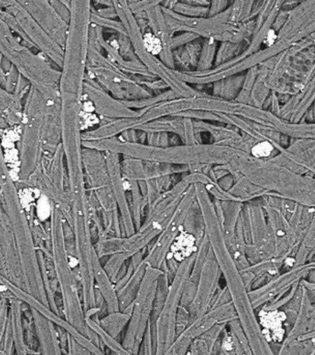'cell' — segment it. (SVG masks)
<instances>
[{
	"label": "cell",
	"instance_id": "cell-1",
	"mask_svg": "<svg viewBox=\"0 0 315 355\" xmlns=\"http://www.w3.org/2000/svg\"><path fill=\"white\" fill-rule=\"evenodd\" d=\"M197 204L199 205L205 223V232L216 261L225 279V286L231 295L238 320L241 322L250 345L253 355L273 354L257 322L256 311L251 306L248 291L241 279L239 269L228 249L227 243L219 224L214 205L206 194L205 188L196 189Z\"/></svg>",
	"mask_w": 315,
	"mask_h": 355
},
{
	"label": "cell",
	"instance_id": "cell-2",
	"mask_svg": "<svg viewBox=\"0 0 315 355\" xmlns=\"http://www.w3.org/2000/svg\"><path fill=\"white\" fill-rule=\"evenodd\" d=\"M65 222L58 206L52 202V211L49 222L51 264L58 286L60 312L63 318L69 324L78 329L82 335L90 338L103 351L97 335L89 329L85 322L80 281L78 272L73 265V259L67 249Z\"/></svg>",
	"mask_w": 315,
	"mask_h": 355
},
{
	"label": "cell",
	"instance_id": "cell-3",
	"mask_svg": "<svg viewBox=\"0 0 315 355\" xmlns=\"http://www.w3.org/2000/svg\"><path fill=\"white\" fill-rule=\"evenodd\" d=\"M71 20L60 69V97L81 101L83 87L87 77L89 28L91 1H69Z\"/></svg>",
	"mask_w": 315,
	"mask_h": 355
},
{
	"label": "cell",
	"instance_id": "cell-4",
	"mask_svg": "<svg viewBox=\"0 0 315 355\" xmlns=\"http://www.w3.org/2000/svg\"><path fill=\"white\" fill-rule=\"evenodd\" d=\"M0 51L10 60L15 68L31 87L42 95L47 105L60 101V71L43 53L15 39L9 27L0 18Z\"/></svg>",
	"mask_w": 315,
	"mask_h": 355
},
{
	"label": "cell",
	"instance_id": "cell-5",
	"mask_svg": "<svg viewBox=\"0 0 315 355\" xmlns=\"http://www.w3.org/2000/svg\"><path fill=\"white\" fill-rule=\"evenodd\" d=\"M189 182L177 184L173 189L167 190L158 196L146 210L141 227L132 236L123 237L120 252L129 257L147 248L155 237L167 226L175 210L179 205Z\"/></svg>",
	"mask_w": 315,
	"mask_h": 355
},
{
	"label": "cell",
	"instance_id": "cell-6",
	"mask_svg": "<svg viewBox=\"0 0 315 355\" xmlns=\"http://www.w3.org/2000/svg\"><path fill=\"white\" fill-rule=\"evenodd\" d=\"M82 158L85 182L100 205L104 230L110 236H119L122 231L120 215L103 152L83 147Z\"/></svg>",
	"mask_w": 315,
	"mask_h": 355
},
{
	"label": "cell",
	"instance_id": "cell-7",
	"mask_svg": "<svg viewBox=\"0 0 315 355\" xmlns=\"http://www.w3.org/2000/svg\"><path fill=\"white\" fill-rule=\"evenodd\" d=\"M46 103L42 95L31 87L28 92L21 123L20 171L18 183L24 182L34 172L42 158V123Z\"/></svg>",
	"mask_w": 315,
	"mask_h": 355
},
{
	"label": "cell",
	"instance_id": "cell-8",
	"mask_svg": "<svg viewBox=\"0 0 315 355\" xmlns=\"http://www.w3.org/2000/svg\"><path fill=\"white\" fill-rule=\"evenodd\" d=\"M196 253L180 263L176 274L169 285L167 296L152 332L153 350L155 355H164L176 338L175 322L178 309L180 305L187 279L192 270Z\"/></svg>",
	"mask_w": 315,
	"mask_h": 355
},
{
	"label": "cell",
	"instance_id": "cell-9",
	"mask_svg": "<svg viewBox=\"0 0 315 355\" xmlns=\"http://www.w3.org/2000/svg\"><path fill=\"white\" fill-rule=\"evenodd\" d=\"M163 270L148 266L141 286L132 302V312L122 343L129 354H138L146 329L151 323L158 281Z\"/></svg>",
	"mask_w": 315,
	"mask_h": 355
},
{
	"label": "cell",
	"instance_id": "cell-10",
	"mask_svg": "<svg viewBox=\"0 0 315 355\" xmlns=\"http://www.w3.org/2000/svg\"><path fill=\"white\" fill-rule=\"evenodd\" d=\"M18 184L21 185L20 188L28 187L37 189L58 207L65 205L69 198V193L62 144L55 154L50 157L42 155L34 172L24 182Z\"/></svg>",
	"mask_w": 315,
	"mask_h": 355
},
{
	"label": "cell",
	"instance_id": "cell-11",
	"mask_svg": "<svg viewBox=\"0 0 315 355\" xmlns=\"http://www.w3.org/2000/svg\"><path fill=\"white\" fill-rule=\"evenodd\" d=\"M245 255L250 265L275 257V244L260 204L244 205L240 214Z\"/></svg>",
	"mask_w": 315,
	"mask_h": 355
},
{
	"label": "cell",
	"instance_id": "cell-12",
	"mask_svg": "<svg viewBox=\"0 0 315 355\" xmlns=\"http://www.w3.org/2000/svg\"><path fill=\"white\" fill-rule=\"evenodd\" d=\"M0 6L6 8V12L15 18L31 46L46 56L60 71L65 55L63 49L38 26L20 2H0Z\"/></svg>",
	"mask_w": 315,
	"mask_h": 355
},
{
	"label": "cell",
	"instance_id": "cell-13",
	"mask_svg": "<svg viewBox=\"0 0 315 355\" xmlns=\"http://www.w3.org/2000/svg\"><path fill=\"white\" fill-rule=\"evenodd\" d=\"M194 199L195 196L192 192H186L183 196L167 226L148 246L147 253L143 259L146 265L151 268H161L162 265L167 261L171 244L182 228L184 220L195 202Z\"/></svg>",
	"mask_w": 315,
	"mask_h": 355
},
{
	"label": "cell",
	"instance_id": "cell-14",
	"mask_svg": "<svg viewBox=\"0 0 315 355\" xmlns=\"http://www.w3.org/2000/svg\"><path fill=\"white\" fill-rule=\"evenodd\" d=\"M235 319H238V316L232 301L221 306L212 307L202 316L191 322L185 331L177 336L165 355L187 354L191 342L194 339L199 337L218 323H228Z\"/></svg>",
	"mask_w": 315,
	"mask_h": 355
},
{
	"label": "cell",
	"instance_id": "cell-15",
	"mask_svg": "<svg viewBox=\"0 0 315 355\" xmlns=\"http://www.w3.org/2000/svg\"><path fill=\"white\" fill-rule=\"evenodd\" d=\"M314 269V261L295 266L275 275L265 284L248 291L253 309L256 311L270 301L280 299L287 293L295 284L298 283L302 279L307 278V275Z\"/></svg>",
	"mask_w": 315,
	"mask_h": 355
},
{
	"label": "cell",
	"instance_id": "cell-16",
	"mask_svg": "<svg viewBox=\"0 0 315 355\" xmlns=\"http://www.w3.org/2000/svg\"><path fill=\"white\" fill-rule=\"evenodd\" d=\"M221 277V272L219 270L212 250L210 247L201 272H200L195 297L190 305L187 306L190 313L191 322L195 321L211 309L213 297L221 288L219 284Z\"/></svg>",
	"mask_w": 315,
	"mask_h": 355
},
{
	"label": "cell",
	"instance_id": "cell-17",
	"mask_svg": "<svg viewBox=\"0 0 315 355\" xmlns=\"http://www.w3.org/2000/svg\"><path fill=\"white\" fill-rule=\"evenodd\" d=\"M20 4L37 22L38 26L62 49H65L69 24L60 17L58 12L46 0L22 1Z\"/></svg>",
	"mask_w": 315,
	"mask_h": 355
},
{
	"label": "cell",
	"instance_id": "cell-18",
	"mask_svg": "<svg viewBox=\"0 0 315 355\" xmlns=\"http://www.w3.org/2000/svg\"><path fill=\"white\" fill-rule=\"evenodd\" d=\"M103 155L108 171H109L114 198L119 208L124 234L126 237L132 236L135 232V227L130 214L127 193L124 187V178L120 167V155L110 151H104Z\"/></svg>",
	"mask_w": 315,
	"mask_h": 355
},
{
	"label": "cell",
	"instance_id": "cell-19",
	"mask_svg": "<svg viewBox=\"0 0 315 355\" xmlns=\"http://www.w3.org/2000/svg\"><path fill=\"white\" fill-rule=\"evenodd\" d=\"M147 250L148 247L130 257L129 261H127L125 275L114 284L120 311L126 309L132 304L138 293L139 286H141L146 269L148 268L143 261L146 253H147Z\"/></svg>",
	"mask_w": 315,
	"mask_h": 355
},
{
	"label": "cell",
	"instance_id": "cell-20",
	"mask_svg": "<svg viewBox=\"0 0 315 355\" xmlns=\"http://www.w3.org/2000/svg\"><path fill=\"white\" fill-rule=\"evenodd\" d=\"M121 173L126 180L147 182L149 180L171 175L175 173L173 166L158 162L144 161L126 157L120 164Z\"/></svg>",
	"mask_w": 315,
	"mask_h": 355
},
{
	"label": "cell",
	"instance_id": "cell-21",
	"mask_svg": "<svg viewBox=\"0 0 315 355\" xmlns=\"http://www.w3.org/2000/svg\"><path fill=\"white\" fill-rule=\"evenodd\" d=\"M83 95L93 104L95 113L101 120H114L124 115L119 101L87 76L83 87Z\"/></svg>",
	"mask_w": 315,
	"mask_h": 355
},
{
	"label": "cell",
	"instance_id": "cell-22",
	"mask_svg": "<svg viewBox=\"0 0 315 355\" xmlns=\"http://www.w3.org/2000/svg\"><path fill=\"white\" fill-rule=\"evenodd\" d=\"M31 309L40 354H63L59 326L33 309Z\"/></svg>",
	"mask_w": 315,
	"mask_h": 355
},
{
	"label": "cell",
	"instance_id": "cell-23",
	"mask_svg": "<svg viewBox=\"0 0 315 355\" xmlns=\"http://www.w3.org/2000/svg\"><path fill=\"white\" fill-rule=\"evenodd\" d=\"M43 155L50 157L56 153L62 144V114L60 101L53 105H47L44 110L42 136H41Z\"/></svg>",
	"mask_w": 315,
	"mask_h": 355
},
{
	"label": "cell",
	"instance_id": "cell-24",
	"mask_svg": "<svg viewBox=\"0 0 315 355\" xmlns=\"http://www.w3.org/2000/svg\"><path fill=\"white\" fill-rule=\"evenodd\" d=\"M256 315L261 331L270 347L281 345L286 336L284 312L281 309H259L256 310Z\"/></svg>",
	"mask_w": 315,
	"mask_h": 355
},
{
	"label": "cell",
	"instance_id": "cell-25",
	"mask_svg": "<svg viewBox=\"0 0 315 355\" xmlns=\"http://www.w3.org/2000/svg\"><path fill=\"white\" fill-rule=\"evenodd\" d=\"M94 280L95 291L100 294L103 297L105 306H106L107 313L114 312L119 310V300L114 284L106 271L104 270L103 263L98 254L94 257L93 263Z\"/></svg>",
	"mask_w": 315,
	"mask_h": 355
},
{
	"label": "cell",
	"instance_id": "cell-26",
	"mask_svg": "<svg viewBox=\"0 0 315 355\" xmlns=\"http://www.w3.org/2000/svg\"><path fill=\"white\" fill-rule=\"evenodd\" d=\"M200 243L201 241L197 239L196 236L182 227L173 243L171 244L170 252L168 253L167 259L173 258L178 263L182 262L195 254L198 250Z\"/></svg>",
	"mask_w": 315,
	"mask_h": 355
},
{
	"label": "cell",
	"instance_id": "cell-27",
	"mask_svg": "<svg viewBox=\"0 0 315 355\" xmlns=\"http://www.w3.org/2000/svg\"><path fill=\"white\" fill-rule=\"evenodd\" d=\"M130 312H132V304L123 311H114V312L107 313V315L103 317L97 315L95 317L101 328L119 340L121 333L125 331L130 321Z\"/></svg>",
	"mask_w": 315,
	"mask_h": 355
},
{
	"label": "cell",
	"instance_id": "cell-28",
	"mask_svg": "<svg viewBox=\"0 0 315 355\" xmlns=\"http://www.w3.org/2000/svg\"><path fill=\"white\" fill-rule=\"evenodd\" d=\"M85 322H87L89 329L97 335L99 340L101 342V347H103V351L104 348L106 347L112 354L129 355L128 352L124 348L122 343H120L119 340L113 338L112 336L101 327V325L99 324L95 315L85 317Z\"/></svg>",
	"mask_w": 315,
	"mask_h": 355
},
{
	"label": "cell",
	"instance_id": "cell-29",
	"mask_svg": "<svg viewBox=\"0 0 315 355\" xmlns=\"http://www.w3.org/2000/svg\"><path fill=\"white\" fill-rule=\"evenodd\" d=\"M315 249V220L312 222L309 227L305 231L303 239L294 257L295 266H302L307 262L314 261Z\"/></svg>",
	"mask_w": 315,
	"mask_h": 355
},
{
	"label": "cell",
	"instance_id": "cell-30",
	"mask_svg": "<svg viewBox=\"0 0 315 355\" xmlns=\"http://www.w3.org/2000/svg\"><path fill=\"white\" fill-rule=\"evenodd\" d=\"M314 338L298 340L294 339L289 343L280 345L278 354L280 355H314Z\"/></svg>",
	"mask_w": 315,
	"mask_h": 355
},
{
	"label": "cell",
	"instance_id": "cell-31",
	"mask_svg": "<svg viewBox=\"0 0 315 355\" xmlns=\"http://www.w3.org/2000/svg\"><path fill=\"white\" fill-rule=\"evenodd\" d=\"M302 294H303V287H302L301 282H299L294 296L292 297V299L289 300L286 305L279 309L282 310L286 315V321L284 322L286 334H287V332L291 329L295 322L296 317L298 315L299 307H300L301 304Z\"/></svg>",
	"mask_w": 315,
	"mask_h": 355
},
{
	"label": "cell",
	"instance_id": "cell-32",
	"mask_svg": "<svg viewBox=\"0 0 315 355\" xmlns=\"http://www.w3.org/2000/svg\"><path fill=\"white\" fill-rule=\"evenodd\" d=\"M221 355H243L244 351L237 336L227 327L225 328L221 337Z\"/></svg>",
	"mask_w": 315,
	"mask_h": 355
},
{
	"label": "cell",
	"instance_id": "cell-33",
	"mask_svg": "<svg viewBox=\"0 0 315 355\" xmlns=\"http://www.w3.org/2000/svg\"><path fill=\"white\" fill-rule=\"evenodd\" d=\"M142 47L148 55L155 56L160 55L164 50V44L155 34L147 33L142 36Z\"/></svg>",
	"mask_w": 315,
	"mask_h": 355
},
{
	"label": "cell",
	"instance_id": "cell-34",
	"mask_svg": "<svg viewBox=\"0 0 315 355\" xmlns=\"http://www.w3.org/2000/svg\"><path fill=\"white\" fill-rule=\"evenodd\" d=\"M228 323H218L212 326L211 329L203 333L200 338L203 339L205 342L207 347L209 348L210 354H212L213 349H214L215 345L221 338L223 331L227 327Z\"/></svg>",
	"mask_w": 315,
	"mask_h": 355
},
{
	"label": "cell",
	"instance_id": "cell-35",
	"mask_svg": "<svg viewBox=\"0 0 315 355\" xmlns=\"http://www.w3.org/2000/svg\"><path fill=\"white\" fill-rule=\"evenodd\" d=\"M228 328L234 333L238 340H239L241 347L244 351V354L253 355V351H251L249 340H248L247 336L245 334L243 327H241L239 320L235 319L228 322Z\"/></svg>",
	"mask_w": 315,
	"mask_h": 355
},
{
	"label": "cell",
	"instance_id": "cell-36",
	"mask_svg": "<svg viewBox=\"0 0 315 355\" xmlns=\"http://www.w3.org/2000/svg\"><path fill=\"white\" fill-rule=\"evenodd\" d=\"M191 317L187 307L180 305L178 309L176 322H175V333L179 336L181 332L185 331L187 326L190 324Z\"/></svg>",
	"mask_w": 315,
	"mask_h": 355
},
{
	"label": "cell",
	"instance_id": "cell-37",
	"mask_svg": "<svg viewBox=\"0 0 315 355\" xmlns=\"http://www.w3.org/2000/svg\"><path fill=\"white\" fill-rule=\"evenodd\" d=\"M9 313V301L5 294H0V343L4 337L8 326Z\"/></svg>",
	"mask_w": 315,
	"mask_h": 355
},
{
	"label": "cell",
	"instance_id": "cell-38",
	"mask_svg": "<svg viewBox=\"0 0 315 355\" xmlns=\"http://www.w3.org/2000/svg\"><path fill=\"white\" fill-rule=\"evenodd\" d=\"M67 354H92L90 351L87 349L82 345L80 343H78V341L76 340L74 338L72 337L71 334L68 333V338H67V347H66Z\"/></svg>",
	"mask_w": 315,
	"mask_h": 355
},
{
	"label": "cell",
	"instance_id": "cell-39",
	"mask_svg": "<svg viewBox=\"0 0 315 355\" xmlns=\"http://www.w3.org/2000/svg\"><path fill=\"white\" fill-rule=\"evenodd\" d=\"M273 151V148L269 142H259L251 148V155L257 159L269 157Z\"/></svg>",
	"mask_w": 315,
	"mask_h": 355
},
{
	"label": "cell",
	"instance_id": "cell-40",
	"mask_svg": "<svg viewBox=\"0 0 315 355\" xmlns=\"http://www.w3.org/2000/svg\"><path fill=\"white\" fill-rule=\"evenodd\" d=\"M230 301H232L231 295L225 285V287L219 288L214 297H213L212 307L221 306L223 304L230 302Z\"/></svg>",
	"mask_w": 315,
	"mask_h": 355
},
{
	"label": "cell",
	"instance_id": "cell-41",
	"mask_svg": "<svg viewBox=\"0 0 315 355\" xmlns=\"http://www.w3.org/2000/svg\"><path fill=\"white\" fill-rule=\"evenodd\" d=\"M275 39L276 36L275 33H273V31H269V34L266 35V42L269 44L270 43L273 44V42L275 41Z\"/></svg>",
	"mask_w": 315,
	"mask_h": 355
}]
</instances>
